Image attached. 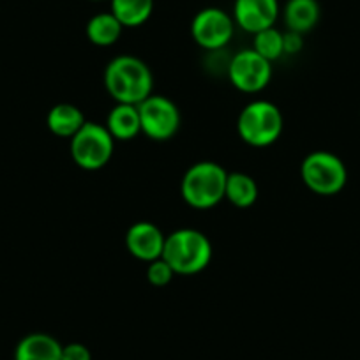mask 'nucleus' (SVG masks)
Returning a JSON list of instances; mask_svg holds the SVG:
<instances>
[{"mask_svg":"<svg viewBox=\"0 0 360 360\" xmlns=\"http://www.w3.org/2000/svg\"><path fill=\"white\" fill-rule=\"evenodd\" d=\"M62 346L53 335L34 332L16 345L15 360H62Z\"/></svg>","mask_w":360,"mask_h":360,"instance_id":"12","label":"nucleus"},{"mask_svg":"<svg viewBox=\"0 0 360 360\" xmlns=\"http://www.w3.org/2000/svg\"><path fill=\"white\" fill-rule=\"evenodd\" d=\"M140 113L141 133L154 141H168L179 133L180 110L172 99L166 96H148L143 103L138 105Z\"/></svg>","mask_w":360,"mask_h":360,"instance_id":"7","label":"nucleus"},{"mask_svg":"<svg viewBox=\"0 0 360 360\" xmlns=\"http://www.w3.org/2000/svg\"><path fill=\"white\" fill-rule=\"evenodd\" d=\"M300 176L309 191L320 196H334L345 189L348 169L341 158L327 150H314L304 158Z\"/></svg>","mask_w":360,"mask_h":360,"instance_id":"5","label":"nucleus"},{"mask_svg":"<svg viewBox=\"0 0 360 360\" xmlns=\"http://www.w3.org/2000/svg\"><path fill=\"white\" fill-rule=\"evenodd\" d=\"M285 120L279 106L265 99H256L242 108L237 119V133L251 147H270L281 138Z\"/></svg>","mask_w":360,"mask_h":360,"instance_id":"4","label":"nucleus"},{"mask_svg":"<svg viewBox=\"0 0 360 360\" xmlns=\"http://www.w3.org/2000/svg\"><path fill=\"white\" fill-rule=\"evenodd\" d=\"M115 150V140L106 126L86 120L71 138V158L82 169L96 172L105 168Z\"/></svg>","mask_w":360,"mask_h":360,"instance_id":"6","label":"nucleus"},{"mask_svg":"<svg viewBox=\"0 0 360 360\" xmlns=\"http://www.w3.org/2000/svg\"><path fill=\"white\" fill-rule=\"evenodd\" d=\"M165 240V233L150 221H138V223L131 224L126 233L127 251L136 259L147 263L161 258Z\"/></svg>","mask_w":360,"mask_h":360,"instance_id":"11","label":"nucleus"},{"mask_svg":"<svg viewBox=\"0 0 360 360\" xmlns=\"http://www.w3.org/2000/svg\"><path fill=\"white\" fill-rule=\"evenodd\" d=\"M279 18V0H235L233 22L249 34L274 27Z\"/></svg>","mask_w":360,"mask_h":360,"instance_id":"10","label":"nucleus"},{"mask_svg":"<svg viewBox=\"0 0 360 360\" xmlns=\"http://www.w3.org/2000/svg\"><path fill=\"white\" fill-rule=\"evenodd\" d=\"M228 172L214 161H200L189 166L180 182V195L189 207L209 210L219 205L226 191Z\"/></svg>","mask_w":360,"mask_h":360,"instance_id":"3","label":"nucleus"},{"mask_svg":"<svg viewBox=\"0 0 360 360\" xmlns=\"http://www.w3.org/2000/svg\"><path fill=\"white\" fill-rule=\"evenodd\" d=\"M85 115L82 110L69 103L55 105L46 115V126L55 136L69 138L71 140L83 126H85Z\"/></svg>","mask_w":360,"mask_h":360,"instance_id":"15","label":"nucleus"},{"mask_svg":"<svg viewBox=\"0 0 360 360\" xmlns=\"http://www.w3.org/2000/svg\"><path fill=\"white\" fill-rule=\"evenodd\" d=\"M252 50L269 62H274L285 55V34L279 32L276 27L262 30L255 34L252 39Z\"/></svg>","mask_w":360,"mask_h":360,"instance_id":"19","label":"nucleus"},{"mask_svg":"<svg viewBox=\"0 0 360 360\" xmlns=\"http://www.w3.org/2000/svg\"><path fill=\"white\" fill-rule=\"evenodd\" d=\"M122 23L112 15V13H99L92 16L86 23V37L96 46H112L122 36Z\"/></svg>","mask_w":360,"mask_h":360,"instance_id":"17","label":"nucleus"},{"mask_svg":"<svg viewBox=\"0 0 360 360\" xmlns=\"http://www.w3.org/2000/svg\"><path fill=\"white\" fill-rule=\"evenodd\" d=\"M173 276H175V272H173L172 266H169L162 258H158V259H154V262L148 263L147 279L152 286H158V288H161V286L169 285L173 279Z\"/></svg>","mask_w":360,"mask_h":360,"instance_id":"20","label":"nucleus"},{"mask_svg":"<svg viewBox=\"0 0 360 360\" xmlns=\"http://www.w3.org/2000/svg\"><path fill=\"white\" fill-rule=\"evenodd\" d=\"M105 126L115 141L133 140V138H136L138 134L141 133V122H140V113H138V106L117 103V105L110 110Z\"/></svg>","mask_w":360,"mask_h":360,"instance_id":"13","label":"nucleus"},{"mask_svg":"<svg viewBox=\"0 0 360 360\" xmlns=\"http://www.w3.org/2000/svg\"><path fill=\"white\" fill-rule=\"evenodd\" d=\"M212 244L209 237L195 228H180L166 235L161 258L179 276L203 272L212 262Z\"/></svg>","mask_w":360,"mask_h":360,"instance_id":"2","label":"nucleus"},{"mask_svg":"<svg viewBox=\"0 0 360 360\" xmlns=\"http://www.w3.org/2000/svg\"><path fill=\"white\" fill-rule=\"evenodd\" d=\"M233 32V18L219 8L202 9L191 22L193 39L207 51L223 50L231 41Z\"/></svg>","mask_w":360,"mask_h":360,"instance_id":"9","label":"nucleus"},{"mask_svg":"<svg viewBox=\"0 0 360 360\" xmlns=\"http://www.w3.org/2000/svg\"><path fill=\"white\" fill-rule=\"evenodd\" d=\"M228 78L231 85L245 94H258L270 83L272 62L256 53L252 48L242 50L228 64Z\"/></svg>","mask_w":360,"mask_h":360,"instance_id":"8","label":"nucleus"},{"mask_svg":"<svg viewBox=\"0 0 360 360\" xmlns=\"http://www.w3.org/2000/svg\"><path fill=\"white\" fill-rule=\"evenodd\" d=\"M224 198L237 209H249L258 200V186L248 173H228Z\"/></svg>","mask_w":360,"mask_h":360,"instance_id":"18","label":"nucleus"},{"mask_svg":"<svg viewBox=\"0 0 360 360\" xmlns=\"http://www.w3.org/2000/svg\"><path fill=\"white\" fill-rule=\"evenodd\" d=\"M112 13L124 29H136L148 22L154 11V0H110Z\"/></svg>","mask_w":360,"mask_h":360,"instance_id":"16","label":"nucleus"},{"mask_svg":"<svg viewBox=\"0 0 360 360\" xmlns=\"http://www.w3.org/2000/svg\"><path fill=\"white\" fill-rule=\"evenodd\" d=\"M304 46V39H302V34L299 32H292V30H288V32L285 34V53H299L300 50H302Z\"/></svg>","mask_w":360,"mask_h":360,"instance_id":"22","label":"nucleus"},{"mask_svg":"<svg viewBox=\"0 0 360 360\" xmlns=\"http://www.w3.org/2000/svg\"><path fill=\"white\" fill-rule=\"evenodd\" d=\"M285 23L288 30L299 34H306L318 25L321 16V9L318 0H288L285 6Z\"/></svg>","mask_w":360,"mask_h":360,"instance_id":"14","label":"nucleus"},{"mask_svg":"<svg viewBox=\"0 0 360 360\" xmlns=\"http://www.w3.org/2000/svg\"><path fill=\"white\" fill-rule=\"evenodd\" d=\"M62 360H92V355L82 342H69L62 346Z\"/></svg>","mask_w":360,"mask_h":360,"instance_id":"21","label":"nucleus"},{"mask_svg":"<svg viewBox=\"0 0 360 360\" xmlns=\"http://www.w3.org/2000/svg\"><path fill=\"white\" fill-rule=\"evenodd\" d=\"M105 86L117 103L138 106L152 96L154 75L141 58L120 55L106 65Z\"/></svg>","mask_w":360,"mask_h":360,"instance_id":"1","label":"nucleus"}]
</instances>
